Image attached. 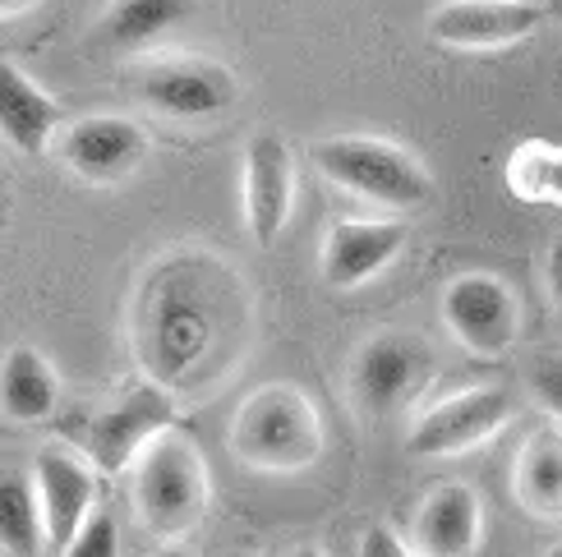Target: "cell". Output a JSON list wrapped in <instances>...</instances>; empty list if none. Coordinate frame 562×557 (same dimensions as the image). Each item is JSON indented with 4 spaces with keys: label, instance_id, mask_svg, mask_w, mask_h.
Segmentation results:
<instances>
[{
    "label": "cell",
    "instance_id": "6",
    "mask_svg": "<svg viewBox=\"0 0 562 557\" xmlns=\"http://www.w3.org/2000/svg\"><path fill=\"white\" fill-rule=\"evenodd\" d=\"M434 368L429 345L406 332H383L369 337L356 360H350V406H356L364 420H387L392 410H402L419 387H425Z\"/></svg>",
    "mask_w": 562,
    "mask_h": 557
},
{
    "label": "cell",
    "instance_id": "9",
    "mask_svg": "<svg viewBox=\"0 0 562 557\" xmlns=\"http://www.w3.org/2000/svg\"><path fill=\"white\" fill-rule=\"evenodd\" d=\"M236 75L203 56H171L153 60L138 75V98L167 121H213V115L236 106Z\"/></svg>",
    "mask_w": 562,
    "mask_h": 557
},
{
    "label": "cell",
    "instance_id": "17",
    "mask_svg": "<svg viewBox=\"0 0 562 557\" xmlns=\"http://www.w3.org/2000/svg\"><path fill=\"white\" fill-rule=\"evenodd\" d=\"M512 493L530 516H562V429H535L512 461Z\"/></svg>",
    "mask_w": 562,
    "mask_h": 557
},
{
    "label": "cell",
    "instance_id": "29",
    "mask_svg": "<svg viewBox=\"0 0 562 557\" xmlns=\"http://www.w3.org/2000/svg\"><path fill=\"white\" fill-rule=\"evenodd\" d=\"M544 557H562V544H553V548H549V553H544Z\"/></svg>",
    "mask_w": 562,
    "mask_h": 557
},
{
    "label": "cell",
    "instance_id": "7",
    "mask_svg": "<svg viewBox=\"0 0 562 557\" xmlns=\"http://www.w3.org/2000/svg\"><path fill=\"white\" fill-rule=\"evenodd\" d=\"M512 410V391L488 383V387H465L457 397L429 406L425 414H415V424L406 433V452L411 456H461V452H475L484 443L507 429Z\"/></svg>",
    "mask_w": 562,
    "mask_h": 557
},
{
    "label": "cell",
    "instance_id": "13",
    "mask_svg": "<svg viewBox=\"0 0 562 557\" xmlns=\"http://www.w3.org/2000/svg\"><path fill=\"white\" fill-rule=\"evenodd\" d=\"M33 484L46 516V539L56 553H65L79 539V530L92 521V502H98V466L65 447H46L33 461Z\"/></svg>",
    "mask_w": 562,
    "mask_h": 557
},
{
    "label": "cell",
    "instance_id": "25",
    "mask_svg": "<svg viewBox=\"0 0 562 557\" xmlns=\"http://www.w3.org/2000/svg\"><path fill=\"white\" fill-rule=\"evenodd\" d=\"M549 286H553L558 305H562V236H558L553 249H549Z\"/></svg>",
    "mask_w": 562,
    "mask_h": 557
},
{
    "label": "cell",
    "instance_id": "8",
    "mask_svg": "<svg viewBox=\"0 0 562 557\" xmlns=\"http://www.w3.org/2000/svg\"><path fill=\"white\" fill-rule=\"evenodd\" d=\"M171 429H176V391L157 387V383H138L92 420L88 461L102 475H125L138 466V456Z\"/></svg>",
    "mask_w": 562,
    "mask_h": 557
},
{
    "label": "cell",
    "instance_id": "26",
    "mask_svg": "<svg viewBox=\"0 0 562 557\" xmlns=\"http://www.w3.org/2000/svg\"><path fill=\"white\" fill-rule=\"evenodd\" d=\"M37 0H0V14L5 19H14V14H23V10H33Z\"/></svg>",
    "mask_w": 562,
    "mask_h": 557
},
{
    "label": "cell",
    "instance_id": "16",
    "mask_svg": "<svg viewBox=\"0 0 562 557\" xmlns=\"http://www.w3.org/2000/svg\"><path fill=\"white\" fill-rule=\"evenodd\" d=\"M65 129L60 102L37 79H29L14 60L0 65V134L23 157H37L52 148V138Z\"/></svg>",
    "mask_w": 562,
    "mask_h": 557
},
{
    "label": "cell",
    "instance_id": "22",
    "mask_svg": "<svg viewBox=\"0 0 562 557\" xmlns=\"http://www.w3.org/2000/svg\"><path fill=\"white\" fill-rule=\"evenodd\" d=\"M56 557H121V530H115L111 512H92V521L79 530V539Z\"/></svg>",
    "mask_w": 562,
    "mask_h": 557
},
{
    "label": "cell",
    "instance_id": "18",
    "mask_svg": "<svg viewBox=\"0 0 562 557\" xmlns=\"http://www.w3.org/2000/svg\"><path fill=\"white\" fill-rule=\"evenodd\" d=\"M60 401V378L52 360L33 345H14L5 355V374H0V406H5L10 424H42L52 420Z\"/></svg>",
    "mask_w": 562,
    "mask_h": 557
},
{
    "label": "cell",
    "instance_id": "28",
    "mask_svg": "<svg viewBox=\"0 0 562 557\" xmlns=\"http://www.w3.org/2000/svg\"><path fill=\"white\" fill-rule=\"evenodd\" d=\"M157 557H190V553H184V548H161Z\"/></svg>",
    "mask_w": 562,
    "mask_h": 557
},
{
    "label": "cell",
    "instance_id": "14",
    "mask_svg": "<svg viewBox=\"0 0 562 557\" xmlns=\"http://www.w3.org/2000/svg\"><path fill=\"white\" fill-rule=\"evenodd\" d=\"M406 245V221L396 217H346L323 236V282L337 291H356L379 276Z\"/></svg>",
    "mask_w": 562,
    "mask_h": 557
},
{
    "label": "cell",
    "instance_id": "30",
    "mask_svg": "<svg viewBox=\"0 0 562 557\" xmlns=\"http://www.w3.org/2000/svg\"><path fill=\"white\" fill-rule=\"evenodd\" d=\"M231 557H245V553H231Z\"/></svg>",
    "mask_w": 562,
    "mask_h": 557
},
{
    "label": "cell",
    "instance_id": "12",
    "mask_svg": "<svg viewBox=\"0 0 562 557\" xmlns=\"http://www.w3.org/2000/svg\"><path fill=\"white\" fill-rule=\"evenodd\" d=\"M544 23V5L535 0H442L429 14V37L457 52H488L530 37Z\"/></svg>",
    "mask_w": 562,
    "mask_h": 557
},
{
    "label": "cell",
    "instance_id": "23",
    "mask_svg": "<svg viewBox=\"0 0 562 557\" xmlns=\"http://www.w3.org/2000/svg\"><path fill=\"white\" fill-rule=\"evenodd\" d=\"M530 397L540 401L544 414H553V420L562 424V355L540 360L530 368Z\"/></svg>",
    "mask_w": 562,
    "mask_h": 557
},
{
    "label": "cell",
    "instance_id": "10",
    "mask_svg": "<svg viewBox=\"0 0 562 557\" xmlns=\"http://www.w3.org/2000/svg\"><path fill=\"white\" fill-rule=\"evenodd\" d=\"M240 194H245L249 236L259 240V249L277 245V236L286 230L291 207H295V157L277 129H263V134L249 138Z\"/></svg>",
    "mask_w": 562,
    "mask_h": 557
},
{
    "label": "cell",
    "instance_id": "4",
    "mask_svg": "<svg viewBox=\"0 0 562 557\" xmlns=\"http://www.w3.org/2000/svg\"><path fill=\"white\" fill-rule=\"evenodd\" d=\"M314 167L333 180L337 190L356 194L373 207H387V213H411V207H419L434 194L429 171L419 167L406 148L387 144V138H373V134L318 138Z\"/></svg>",
    "mask_w": 562,
    "mask_h": 557
},
{
    "label": "cell",
    "instance_id": "24",
    "mask_svg": "<svg viewBox=\"0 0 562 557\" xmlns=\"http://www.w3.org/2000/svg\"><path fill=\"white\" fill-rule=\"evenodd\" d=\"M356 557H419L415 544H406L402 535H396L392 525H369L360 535V553Z\"/></svg>",
    "mask_w": 562,
    "mask_h": 557
},
{
    "label": "cell",
    "instance_id": "15",
    "mask_svg": "<svg viewBox=\"0 0 562 557\" xmlns=\"http://www.w3.org/2000/svg\"><path fill=\"white\" fill-rule=\"evenodd\" d=\"M484 539V502L471 484H438L419 502L411 544L419 557H475Z\"/></svg>",
    "mask_w": 562,
    "mask_h": 557
},
{
    "label": "cell",
    "instance_id": "27",
    "mask_svg": "<svg viewBox=\"0 0 562 557\" xmlns=\"http://www.w3.org/2000/svg\"><path fill=\"white\" fill-rule=\"evenodd\" d=\"M291 557H327V553H323V548H314V544H304V548H295Z\"/></svg>",
    "mask_w": 562,
    "mask_h": 557
},
{
    "label": "cell",
    "instance_id": "3",
    "mask_svg": "<svg viewBox=\"0 0 562 557\" xmlns=\"http://www.w3.org/2000/svg\"><path fill=\"white\" fill-rule=\"evenodd\" d=\"M207 498H213V484H207V466L194 447V437L171 429L138 456L134 512H138V525H144L148 535L184 539L207 516Z\"/></svg>",
    "mask_w": 562,
    "mask_h": 557
},
{
    "label": "cell",
    "instance_id": "11",
    "mask_svg": "<svg viewBox=\"0 0 562 557\" xmlns=\"http://www.w3.org/2000/svg\"><path fill=\"white\" fill-rule=\"evenodd\" d=\"M148 157V134L125 115H83L60 129V161L88 184H115Z\"/></svg>",
    "mask_w": 562,
    "mask_h": 557
},
{
    "label": "cell",
    "instance_id": "5",
    "mask_svg": "<svg viewBox=\"0 0 562 557\" xmlns=\"http://www.w3.org/2000/svg\"><path fill=\"white\" fill-rule=\"evenodd\" d=\"M442 322L480 360L507 355L521 337V299L494 272H461L442 286Z\"/></svg>",
    "mask_w": 562,
    "mask_h": 557
},
{
    "label": "cell",
    "instance_id": "20",
    "mask_svg": "<svg viewBox=\"0 0 562 557\" xmlns=\"http://www.w3.org/2000/svg\"><path fill=\"white\" fill-rule=\"evenodd\" d=\"M190 14H194V0H115L102 19V33L121 52H144V46L167 37Z\"/></svg>",
    "mask_w": 562,
    "mask_h": 557
},
{
    "label": "cell",
    "instance_id": "19",
    "mask_svg": "<svg viewBox=\"0 0 562 557\" xmlns=\"http://www.w3.org/2000/svg\"><path fill=\"white\" fill-rule=\"evenodd\" d=\"M0 548H5L10 557H42L46 548H52L37 484L23 470H10L5 479H0Z\"/></svg>",
    "mask_w": 562,
    "mask_h": 557
},
{
    "label": "cell",
    "instance_id": "2",
    "mask_svg": "<svg viewBox=\"0 0 562 557\" xmlns=\"http://www.w3.org/2000/svg\"><path fill=\"white\" fill-rule=\"evenodd\" d=\"M231 452L263 475L310 470L323 456V420L300 387L268 383L240 401L231 420Z\"/></svg>",
    "mask_w": 562,
    "mask_h": 557
},
{
    "label": "cell",
    "instance_id": "21",
    "mask_svg": "<svg viewBox=\"0 0 562 557\" xmlns=\"http://www.w3.org/2000/svg\"><path fill=\"white\" fill-rule=\"evenodd\" d=\"M507 190L526 203H558L562 207V148L526 144L507 161Z\"/></svg>",
    "mask_w": 562,
    "mask_h": 557
},
{
    "label": "cell",
    "instance_id": "1",
    "mask_svg": "<svg viewBox=\"0 0 562 557\" xmlns=\"http://www.w3.org/2000/svg\"><path fill=\"white\" fill-rule=\"evenodd\" d=\"M249 305L240 276L213 253L184 249L157 263L138 291L134 309V351L148 383L157 387H199L236 364Z\"/></svg>",
    "mask_w": 562,
    "mask_h": 557
}]
</instances>
